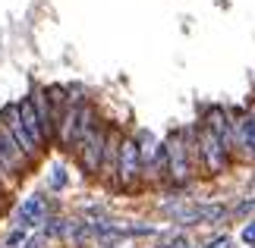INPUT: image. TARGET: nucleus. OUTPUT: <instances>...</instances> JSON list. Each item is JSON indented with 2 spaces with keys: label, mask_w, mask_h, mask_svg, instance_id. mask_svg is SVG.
Listing matches in <instances>:
<instances>
[{
  "label": "nucleus",
  "mask_w": 255,
  "mask_h": 248,
  "mask_svg": "<svg viewBox=\"0 0 255 248\" xmlns=\"http://www.w3.org/2000/svg\"><path fill=\"white\" fill-rule=\"evenodd\" d=\"M192 129H195V151H199L202 176H221V173H227L230 164H233V157H230L227 148H224L221 135L214 132L208 123H202V120L192 123Z\"/></svg>",
  "instance_id": "1"
},
{
  "label": "nucleus",
  "mask_w": 255,
  "mask_h": 248,
  "mask_svg": "<svg viewBox=\"0 0 255 248\" xmlns=\"http://www.w3.org/2000/svg\"><path fill=\"white\" fill-rule=\"evenodd\" d=\"M32 104H35V116L41 123V135H44V145L51 148L57 142V123L66 110V88L63 85H54V88H35L32 94Z\"/></svg>",
  "instance_id": "2"
},
{
  "label": "nucleus",
  "mask_w": 255,
  "mask_h": 248,
  "mask_svg": "<svg viewBox=\"0 0 255 248\" xmlns=\"http://www.w3.org/2000/svg\"><path fill=\"white\" fill-rule=\"evenodd\" d=\"M164 161H167V179H170L173 185H186V182H192L195 166H192L189 145H186L183 129H173V132L164 138Z\"/></svg>",
  "instance_id": "3"
},
{
  "label": "nucleus",
  "mask_w": 255,
  "mask_h": 248,
  "mask_svg": "<svg viewBox=\"0 0 255 248\" xmlns=\"http://www.w3.org/2000/svg\"><path fill=\"white\" fill-rule=\"evenodd\" d=\"M139 179H142L139 142H135V135H123L120 151H117V166H114V185L120 188V192H129Z\"/></svg>",
  "instance_id": "4"
},
{
  "label": "nucleus",
  "mask_w": 255,
  "mask_h": 248,
  "mask_svg": "<svg viewBox=\"0 0 255 248\" xmlns=\"http://www.w3.org/2000/svg\"><path fill=\"white\" fill-rule=\"evenodd\" d=\"M135 142H139V157H142V176H148L151 182L167 179L164 142H158V138H154V132H148V129H142V132L135 135Z\"/></svg>",
  "instance_id": "5"
},
{
  "label": "nucleus",
  "mask_w": 255,
  "mask_h": 248,
  "mask_svg": "<svg viewBox=\"0 0 255 248\" xmlns=\"http://www.w3.org/2000/svg\"><path fill=\"white\" fill-rule=\"evenodd\" d=\"M107 126L104 120H98L95 129L85 135V142L76 148V154H79V166L85 176H95L98 170H101V154H104V142H107Z\"/></svg>",
  "instance_id": "6"
},
{
  "label": "nucleus",
  "mask_w": 255,
  "mask_h": 248,
  "mask_svg": "<svg viewBox=\"0 0 255 248\" xmlns=\"http://www.w3.org/2000/svg\"><path fill=\"white\" fill-rule=\"evenodd\" d=\"M233 157L255 164V110H240L233 120Z\"/></svg>",
  "instance_id": "7"
},
{
  "label": "nucleus",
  "mask_w": 255,
  "mask_h": 248,
  "mask_svg": "<svg viewBox=\"0 0 255 248\" xmlns=\"http://www.w3.org/2000/svg\"><path fill=\"white\" fill-rule=\"evenodd\" d=\"M0 129H6L9 132V138H13V142L22 148L25 151V157L28 161H38V157H41V151H38L35 148V142L32 138H28V132H25V126H22V120H19V110H16V104H9V107H3V110H0Z\"/></svg>",
  "instance_id": "8"
},
{
  "label": "nucleus",
  "mask_w": 255,
  "mask_h": 248,
  "mask_svg": "<svg viewBox=\"0 0 255 248\" xmlns=\"http://www.w3.org/2000/svg\"><path fill=\"white\" fill-rule=\"evenodd\" d=\"M47 214H51V207H47V198L35 192V195H28L25 201L19 204V211H16V223L22 226V230H25V226H41Z\"/></svg>",
  "instance_id": "9"
},
{
  "label": "nucleus",
  "mask_w": 255,
  "mask_h": 248,
  "mask_svg": "<svg viewBox=\"0 0 255 248\" xmlns=\"http://www.w3.org/2000/svg\"><path fill=\"white\" fill-rule=\"evenodd\" d=\"M16 110H19V120H22V126H25V132H28V138L35 142V148L44 154V135H41V123H38V116H35V104H32V97H22V101H16Z\"/></svg>",
  "instance_id": "10"
},
{
  "label": "nucleus",
  "mask_w": 255,
  "mask_h": 248,
  "mask_svg": "<svg viewBox=\"0 0 255 248\" xmlns=\"http://www.w3.org/2000/svg\"><path fill=\"white\" fill-rule=\"evenodd\" d=\"M120 132H117V129H107V142H104V154H101V173L107 182L114 179V166H117V151H120Z\"/></svg>",
  "instance_id": "11"
},
{
  "label": "nucleus",
  "mask_w": 255,
  "mask_h": 248,
  "mask_svg": "<svg viewBox=\"0 0 255 248\" xmlns=\"http://www.w3.org/2000/svg\"><path fill=\"white\" fill-rule=\"evenodd\" d=\"M227 217V204H195V223H221Z\"/></svg>",
  "instance_id": "12"
},
{
  "label": "nucleus",
  "mask_w": 255,
  "mask_h": 248,
  "mask_svg": "<svg viewBox=\"0 0 255 248\" xmlns=\"http://www.w3.org/2000/svg\"><path fill=\"white\" fill-rule=\"evenodd\" d=\"M66 226H70V220H66V217L47 214L44 223H41V236H44L47 242H51V239H63V236H66Z\"/></svg>",
  "instance_id": "13"
},
{
  "label": "nucleus",
  "mask_w": 255,
  "mask_h": 248,
  "mask_svg": "<svg viewBox=\"0 0 255 248\" xmlns=\"http://www.w3.org/2000/svg\"><path fill=\"white\" fill-rule=\"evenodd\" d=\"M0 182L6 185V192L19 182V176H16V170H13V164H9V157H6V151H3V145H0Z\"/></svg>",
  "instance_id": "14"
},
{
  "label": "nucleus",
  "mask_w": 255,
  "mask_h": 248,
  "mask_svg": "<svg viewBox=\"0 0 255 248\" xmlns=\"http://www.w3.org/2000/svg\"><path fill=\"white\" fill-rule=\"evenodd\" d=\"M66 182H70V176H66L63 164H54L51 166V176H47V188H51V192H63Z\"/></svg>",
  "instance_id": "15"
},
{
  "label": "nucleus",
  "mask_w": 255,
  "mask_h": 248,
  "mask_svg": "<svg viewBox=\"0 0 255 248\" xmlns=\"http://www.w3.org/2000/svg\"><path fill=\"white\" fill-rule=\"evenodd\" d=\"M22 242H25V230H22V226H16V230L6 236L3 248H22Z\"/></svg>",
  "instance_id": "16"
},
{
  "label": "nucleus",
  "mask_w": 255,
  "mask_h": 248,
  "mask_svg": "<svg viewBox=\"0 0 255 248\" xmlns=\"http://www.w3.org/2000/svg\"><path fill=\"white\" fill-rule=\"evenodd\" d=\"M255 211V198H246V201H240L237 207H233V214H237V217H249Z\"/></svg>",
  "instance_id": "17"
},
{
  "label": "nucleus",
  "mask_w": 255,
  "mask_h": 248,
  "mask_svg": "<svg viewBox=\"0 0 255 248\" xmlns=\"http://www.w3.org/2000/svg\"><path fill=\"white\" fill-rule=\"evenodd\" d=\"M22 248H47V239H44L41 233H38V236H25Z\"/></svg>",
  "instance_id": "18"
},
{
  "label": "nucleus",
  "mask_w": 255,
  "mask_h": 248,
  "mask_svg": "<svg viewBox=\"0 0 255 248\" xmlns=\"http://www.w3.org/2000/svg\"><path fill=\"white\" fill-rule=\"evenodd\" d=\"M205 248H233V239L230 236H214L211 242H205Z\"/></svg>",
  "instance_id": "19"
},
{
  "label": "nucleus",
  "mask_w": 255,
  "mask_h": 248,
  "mask_svg": "<svg viewBox=\"0 0 255 248\" xmlns=\"http://www.w3.org/2000/svg\"><path fill=\"white\" fill-rule=\"evenodd\" d=\"M240 239L246 242V245H255V220L243 226V233H240Z\"/></svg>",
  "instance_id": "20"
},
{
  "label": "nucleus",
  "mask_w": 255,
  "mask_h": 248,
  "mask_svg": "<svg viewBox=\"0 0 255 248\" xmlns=\"http://www.w3.org/2000/svg\"><path fill=\"white\" fill-rule=\"evenodd\" d=\"M154 248H173V242H158Z\"/></svg>",
  "instance_id": "21"
},
{
  "label": "nucleus",
  "mask_w": 255,
  "mask_h": 248,
  "mask_svg": "<svg viewBox=\"0 0 255 248\" xmlns=\"http://www.w3.org/2000/svg\"><path fill=\"white\" fill-rule=\"evenodd\" d=\"M0 211H3V192H0Z\"/></svg>",
  "instance_id": "22"
},
{
  "label": "nucleus",
  "mask_w": 255,
  "mask_h": 248,
  "mask_svg": "<svg viewBox=\"0 0 255 248\" xmlns=\"http://www.w3.org/2000/svg\"><path fill=\"white\" fill-rule=\"evenodd\" d=\"M249 248H255V245H249Z\"/></svg>",
  "instance_id": "23"
}]
</instances>
